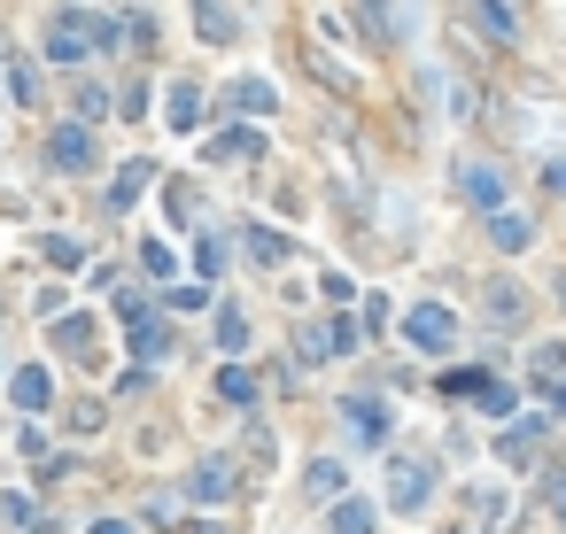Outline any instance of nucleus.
Listing matches in <instances>:
<instances>
[{"label":"nucleus","mask_w":566,"mask_h":534,"mask_svg":"<svg viewBox=\"0 0 566 534\" xmlns=\"http://www.w3.org/2000/svg\"><path fill=\"white\" fill-rule=\"evenodd\" d=\"M403 333H412V348H450V341H458V318H450L443 302H420L412 318H403Z\"/></svg>","instance_id":"f03ea898"},{"label":"nucleus","mask_w":566,"mask_h":534,"mask_svg":"<svg viewBox=\"0 0 566 534\" xmlns=\"http://www.w3.org/2000/svg\"><path fill=\"white\" fill-rule=\"evenodd\" d=\"M9 395H16V411H47V395H55V380H47L39 365H24V372L9 380Z\"/></svg>","instance_id":"9d476101"},{"label":"nucleus","mask_w":566,"mask_h":534,"mask_svg":"<svg viewBox=\"0 0 566 534\" xmlns=\"http://www.w3.org/2000/svg\"><path fill=\"white\" fill-rule=\"evenodd\" d=\"M217 348H249V318H240L233 302L217 310Z\"/></svg>","instance_id":"aec40b11"},{"label":"nucleus","mask_w":566,"mask_h":534,"mask_svg":"<svg viewBox=\"0 0 566 534\" xmlns=\"http://www.w3.org/2000/svg\"><path fill=\"white\" fill-rule=\"evenodd\" d=\"M172 132H202V94H194V85H172Z\"/></svg>","instance_id":"4468645a"},{"label":"nucleus","mask_w":566,"mask_h":534,"mask_svg":"<svg viewBox=\"0 0 566 534\" xmlns=\"http://www.w3.org/2000/svg\"><path fill=\"white\" fill-rule=\"evenodd\" d=\"M217 395H225V403H240V411H249V403H257V380L240 372V365H225V372H217Z\"/></svg>","instance_id":"a211bd4d"},{"label":"nucleus","mask_w":566,"mask_h":534,"mask_svg":"<svg viewBox=\"0 0 566 534\" xmlns=\"http://www.w3.org/2000/svg\"><path fill=\"white\" fill-rule=\"evenodd\" d=\"M187 488H194V503H225V496H233V465H225V458H210V465H194V480H187Z\"/></svg>","instance_id":"6e6552de"},{"label":"nucleus","mask_w":566,"mask_h":534,"mask_svg":"<svg viewBox=\"0 0 566 534\" xmlns=\"http://www.w3.org/2000/svg\"><path fill=\"white\" fill-rule=\"evenodd\" d=\"M490 318H497V325H512V318H520V295H512V280H497V287H490Z\"/></svg>","instance_id":"4be33fe9"},{"label":"nucleus","mask_w":566,"mask_h":534,"mask_svg":"<svg viewBox=\"0 0 566 534\" xmlns=\"http://www.w3.org/2000/svg\"><path fill=\"white\" fill-rule=\"evenodd\" d=\"M257 155H264L257 132H217V140H210V163H257Z\"/></svg>","instance_id":"9b49d317"},{"label":"nucleus","mask_w":566,"mask_h":534,"mask_svg":"<svg viewBox=\"0 0 566 534\" xmlns=\"http://www.w3.org/2000/svg\"><path fill=\"white\" fill-rule=\"evenodd\" d=\"M117 310H125V325H132V356H140V365H155V356H172V325L155 318L140 295H117Z\"/></svg>","instance_id":"f257e3e1"},{"label":"nucleus","mask_w":566,"mask_h":534,"mask_svg":"<svg viewBox=\"0 0 566 534\" xmlns=\"http://www.w3.org/2000/svg\"><path fill=\"white\" fill-rule=\"evenodd\" d=\"M458 194H465V202H481V210L497 217V202H505V178H497L490 163H473V170H458Z\"/></svg>","instance_id":"423d86ee"},{"label":"nucleus","mask_w":566,"mask_h":534,"mask_svg":"<svg viewBox=\"0 0 566 534\" xmlns=\"http://www.w3.org/2000/svg\"><path fill=\"white\" fill-rule=\"evenodd\" d=\"M194 32H202L210 47H225V39L240 32V16H233V9H210V0H202V9H194Z\"/></svg>","instance_id":"2eb2a0df"},{"label":"nucleus","mask_w":566,"mask_h":534,"mask_svg":"<svg viewBox=\"0 0 566 534\" xmlns=\"http://www.w3.org/2000/svg\"><path fill=\"white\" fill-rule=\"evenodd\" d=\"M342 411H350V434H357V441H380V434H388V418H380V403H373V395H350Z\"/></svg>","instance_id":"f8f14e48"},{"label":"nucleus","mask_w":566,"mask_h":534,"mask_svg":"<svg viewBox=\"0 0 566 534\" xmlns=\"http://www.w3.org/2000/svg\"><path fill=\"white\" fill-rule=\"evenodd\" d=\"M148 178H155V163H125V170H117V187H109V210H132Z\"/></svg>","instance_id":"ddd939ff"},{"label":"nucleus","mask_w":566,"mask_h":534,"mask_svg":"<svg viewBox=\"0 0 566 534\" xmlns=\"http://www.w3.org/2000/svg\"><path fill=\"white\" fill-rule=\"evenodd\" d=\"M47 163H55V170H86V163H94V132H86V124H55Z\"/></svg>","instance_id":"20e7f679"},{"label":"nucleus","mask_w":566,"mask_h":534,"mask_svg":"<svg viewBox=\"0 0 566 534\" xmlns=\"http://www.w3.org/2000/svg\"><path fill=\"white\" fill-rule=\"evenodd\" d=\"M233 109H240V117H272V109H280L272 78H240V85H233Z\"/></svg>","instance_id":"1a4fd4ad"},{"label":"nucleus","mask_w":566,"mask_h":534,"mask_svg":"<svg viewBox=\"0 0 566 534\" xmlns=\"http://www.w3.org/2000/svg\"><path fill=\"white\" fill-rule=\"evenodd\" d=\"M427 496H435L427 465H420V458H403V465H396V480H388V503H396V511H420Z\"/></svg>","instance_id":"39448f33"},{"label":"nucleus","mask_w":566,"mask_h":534,"mask_svg":"<svg viewBox=\"0 0 566 534\" xmlns=\"http://www.w3.org/2000/svg\"><path fill=\"white\" fill-rule=\"evenodd\" d=\"M535 365H543V372H566V341H551V348L535 356Z\"/></svg>","instance_id":"c756f323"},{"label":"nucleus","mask_w":566,"mask_h":534,"mask_svg":"<svg viewBox=\"0 0 566 534\" xmlns=\"http://www.w3.org/2000/svg\"><path fill=\"white\" fill-rule=\"evenodd\" d=\"M9 94H16V102H32V94H39V78H32V62H9Z\"/></svg>","instance_id":"cd10ccee"},{"label":"nucleus","mask_w":566,"mask_h":534,"mask_svg":"<svg viewBox=\"0 0 566 534\" xmlns=\"http://www.w3.org/2000/svg\"><path fill=\"white\" fill-rule=\"evenodd\" d=\"M94 117H109V94H102V85H86V94H78V124H94Z\"/></svg>","instance_id":"bb28decb"},{"label":"nucleus","mask_w":566,"mask_h":534,"mask_svg":"<svg viewBox=\"0 0 566 534\" xmlns=\"http://www.w3.org/2000/svg\"><path fill=\"white\" fill-rule=\"evenodd\" d=\"M342 488H350V473H342L334 458H318V465H310V496H334V503H342Z\"/></svg>","instance_id":"6ab92c4d"},{"label":"nucleus","mask_w":566,"mask_h":534,"mask_svg":"<svg viewBox=\"0 0 566 534\" xmlns=\"http://www.w3.org/2000/svg\"><path fill=\"white\" fill-rule=\"evenodd\" d=\"M55 348L78 356V365H94V318H70V310H62V318H55Z\"/></svg>","instance_id":"0eeeda50"},{"label":"nucleus","mask_w":566,"mask_h":534,"mask_svg":"<svg viewBox=\"0 0 566 534\" xmlns=\"http://www.w3.org/2000/svg\"><path fill=\"white\" fill-rule=\"evenodd\" d=\"M490 240H497V248H528V240H535V225H528L520 210H497V217H490Z\"/></svg>","instance_id":"dca6fc26"},{"label":"nucleus","mask_w":566,"mask_h":534,"mask_svg":"<svg viewBox=\"0 0 566 534\" xmlns=\"http://www.w3.org/2000/svg\"><path fill=\"white\" fill-rule=\"evenodd\" d=\"M473 24H481V32H520V16H512V9H497V0H481Z\"/></svg>","instance_id":"5701e85b"},{"label":"nucleus","mask_w":566,"mask_h":534,"mask_svg":"<svg viewBox=\"0 0 566 534\" xmlns=\"http://www.w3.org/2000/svg\"><path fill=\"white\" fill-rule=\"evenodd\" d=\"M249 256H257V263H280V256H287V240H280V233H264V225H249Z\"/></svg>","instance_id":"412c9836"},{"label":"nucleus","mask_w":566,"mask_h":534,"mask_svg":"<svg viewBox=\"0 0 566 534\" xmlns=\"http://www.w3.org/2000/svg\"><path fill=\"white\" fill-rule=\"evenodd\" d=\"M490 388V372H443V395H481Z\"/></svg>","instance_id":"a878e982"},{"label":"nucleus","mask_w":566,"mask_h":534,"mask_svg":"<svg viewBox=\"0 0 566 534\" xmlns=\"http://www.w3.org/2000/svg\"><path fill=\"white\" fill-rule=\"evenodd\" d=\"M94 534H132V526H125V519H102V526H94Z\"/></svg>","instance_id":"7c9ffc66"},{"label":"nucleus","mask_w":566,"mask_h":534,"mask_svg":"<svg viewBox=\"0 0 566 534\" xmlns=\"http://www.w3.org/2000/svg\"><path fill=\"white\" fill-rule=\"evenodd\" d=\"M473 403H481V411H490V418H505V411H512V388H497V380H490V388H481Z\"/></svg>","instance_id":"c85d7f7f"},{"label":"nucleus","mask_w":566,"mask_h":534,"mask_svg":"<svg viewBox=\"0 0 566 534\" xmlns=\"http://www.w3.org/2000/svg\"><path fill=\"white\" fill-rule=\"evenodd\" d=\"M194 263H202V280H217V272H225V240H217V233H202V248H194Z\"/></svg>","instance_id":"b1692460"},{"label":"nucleus","mask_w":566,"mask_h":534,"mask_svg":"<svg viewBox=\"0 0 566 534\" xmlns=\"http://www.w3.org/2000/svg\"><path fill=\"white\" fill-rule=\"evenodd\" d=\"M140 263H148V272H155V280H172V272H179V256H172L164 240H148V248H140Z\"/></svg>","instance_id":"393cba45"},{"label":"nucleus","mask_w":566,"mask_h":534,"mask_svg":"<svg viewBox=\"0 0 566 534\" xmlns=\"http://www.w3.org/2000/svg\"><path fill=\"white\" fill-rule=\"evenodd\" d=\"M350 348H357V325H350V318H327V325L303 333V356H310V365H327V356H350Z\"/></svg>","instance_id":"7ed1b4c3"},{"label":"nucleus","mask_w":566,"mask_h":534,"mask_svg":"<svg viewBox=\"0 0 566 534\" xmlns=\"http://www.w3.org/2000/svg\"><path fill=\"white\" fill-rule=\"evenodd\" d=\"M334 534H373V503L342 496V503H334Z\"/></svg>","instance_id":"f3484780"}]
</instances>
